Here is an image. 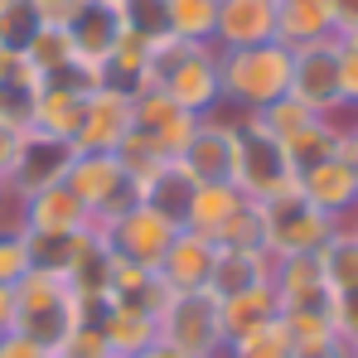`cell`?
Returning <instances> with one entry per match:
<instances>
[{
  "instance_id": "obj_1",
  "label": "cell",
  "mask_w": 358,
  "mask_h": 358,
  "mask_svg": "<svg viewBox=\"0 0 358 358\" xmlns=\"http://www.w3.org/2000/svg\"><path fill=\"white\" fill-rule=\"evenodd\" d=\"M218 83L223 107H233L238 117H257L291 92V49L281 39L252 49H218Z\"/></svg>"
},
{
  "instance_id": "obj_2",
  "label": "cell",
  "mask_w": 358,
  "mask_h": 358,
  "mask_svg": "<svg viewBox=\"0 0 358 358\" xmlns=\"http://www.w3.org/2000/svg\"><path fill=\"white\" fill-rule=\"evenodd\" d=\"M155 87L189 117L223 112L218 49L213 44H184V39H155Z\"/></svg>"
},
{
  "instance_id": "obj_3",
  "label": "cell",
  "mask_w": 358,
  "mask_h": 358,
  "mask_svg": "<svg viewBox=\"0 0 358 358\" xmlns=\"http://www.w3.org/2000/svg\"><path fill=\"white\" fill-rule=\"evenodd\" d=\"M78 324H83V315H78V296H73L68 276L34 266L15 286V329L20 334L39 339L44 349H59Z\"/></svg>"
},
{
  "instance_id": "obj_4",
  "label": "cell",
  "mask_w": 358,
  "mask_h": 358,
  "mask_svg": "<svg viewBox=\"0 0 358 358\" xmlns=\"http://www.w3.org/2000/svg\"><path fill=\"white\" fill-rule=\"evenodd\" d=\"M160 339L189 358H223L228 354V329H223L218 296H208V291L170 296L160 310Z\"/></svg>"
},
{
  "instance_id": "obj_5",
  "label": "cell",
  "mask_w": 358,
  "mask_h": 358,
  "mask_svg": "<svg viewBox=\"0 0 358 358\" xmlns=\"http://www.w3.org/2000/svg\"><path fill=\"white\" fill-rule=\"evenodd\" d=\"M63 184L83 199V208L92 213L97 228L117 223L126 208L141 203V189L126 179V170H121V160L112 150H78V160H73V170H68Z\"/></svg>"
},
{
  "instance_id": "obj_6",
  "label": "cell",
  "mask_w": 358,
  "mask_h": 358,
  "mask_svg": "<svg viewBox=\"0 0 358 358\" xmlns=\"http://www.w3.org/2000/svg\"><path fill=\"white\" fill-rule=\"evenodd\" d=\"M233 184L257 203H266V199H276L296 184L286 145L257 117H238V175H233Z\"/></svg>"
},
{
  "instance_id": "obj_7",
  "label": "cell",
  "mask_w": 358,
  "mask_h": 358,
  "mask_svg": "<svg viewBox=\"0 0 358 358\" xmlns=\"http://www.w3.org/2000/svg\"><path fill=\"white\" fill-rule=\"evenodd\" d=\"M262 213H266V252H271V257L320 252V247L329 242V233L339 228L334 218H324V213L300 194L296 184H291L286 194L266 199V203H262Z\"/></svg>"
},
{
  "instance_id": "obj_8",
  "label": "cell",
  "mask_w": 358,
  "mask_h": 358,
  "mask_svg": "<svg viewBox=\"0 0 358 358\" xmlns=\"http://www.w3.org/2000/svg\"><path fill=\"white\" fill-rule=\"evenodd\" d=\"M291 97L305 102L315 117H339L344 112V97H339V39H320V44L291 49Z\"/></svg>"
},
{
  "instance_id": "obj_9",
  "label": "cell",
  "mask_w": 358,
  "mask_h": 358,
  "mask_svg": "<svg viewBox=\"0 0 358 358\" xmlns=\"http://www.w3.org/2000/svg\"><path fill=\"white\" fill-rule=\"evenodd\" d=\"M179 165L199 184H233V175H238V117H223V112L199 117L194 136L179 150Z\"/></svg>"
},
{
  "instance_id": "obj_10",
  "label": "cell",
  "mask_w": 358,
  "mask_h": 358,
  "mask_svg": "<svg viewBox=\"0 0 358 358\" xmlns=\"http://www.w3.org/2000/svg\"><path fill=\"white\" fill-rule=\"evenodd\" d=\"M92 228H97V223H92ZM175 233H179V223H170L165 213H155L150 203L126 208L117 223H107V228H102L107 247H112L117 257H126V262L145 266V271H155V266L165 262V252H170Z\"/></svg>"
},
{
  "instance_id": "obj_11",
  "label": "cell",
  "mask_w": 358,
  "mask_h": 358,
  "mask_svg": "<svg viewBox=\"0 0 358 358\" xmlns=\"http://www.w3.org/2000/svg\"><path fill=\"white\" fill-rule=\"evenodd\" d=\"M15 228L29 238H78L92 228V213L83 208V199L68 184H49L39 194L15 199Z\"/></svg>"
},
{
  "instance_id": "obj_12",
  "label": "cell",
  "mask_w": 358,
  "mask_h": 358,
  "mask_svg": "<svg viewBox=\"0 0 358 358\" xmlns=\"http://www.w3.org/2000/svg\"><path fill=\"white\" fill-rule=\"evenodd\" d=\"M78 160V145L73 141H59V136H44V131H24L20 141V160L10 170V194L24 199V194H39L49 184H63L68 170Z\"/></svg>"
},
{
  "instance_id": "obj_13",
  "label": "cell",
  "mask_w": 358,
  "mask_h": 358,
  "mask_svg": "<svg viewBox=\"0 0 358 358\" xmlns=\"http://www.w3.org/2000/svg\"><path fill=\"white\" fill-rule=\"evenodd\" d=\"M296 189L324 213V218H334V223H349L358 213V170H354L349 155H329V160L300 170Z\"/></svg>"
},
{
  "instance_id": "obj_14",
  "label": "cell",
  "mask_w": 358,
  "mask_h": 358,
  "mask_svg": "<svg viewBox=\"0 0 358 358\" xmlns=\"http://www.w3.org/2000/svg\"><path fill=\"white\" fill-rule=\"evenodd\" d=\"M131 131H136V121H131V92H121V87L107 83V87L87 92V102H83V126H78L73 145H78V150H117Z\"/></svg>"
},
{
  "instance_id": "obj_15",
  "label": "cell",
  "mask_w": 358,
  "mask_h": 358,
  "mask_svg": "<svg viewBox=\"0 0 358 358\" xmlns=\"http://www.w3.org/2000/svg\"><path fill=\"white\" fill-rule=\"evenodd\" d=\"M213 257H218V242L203 238V233H189L179 228L165 262L155 266V276L165 281L170 296H184V291H208V276H213Z\"/></svg>"
},
{
  "instance_id": "obj_16",
  "label": "cell",
  "mask_w": 358,
  "mask_h": 358,
  "mask_svg": "<svg viewBox=\"0 0 358 358\" xmlns=\"http://www.w3.org/2000/svg\"><path fill=\"white\" fill-rule=\"evenodd\" d=\"M131 121H136L141 136H150V141H155L165 155H175V160H179V150H184V141L194 136V126H199V117L179 112L160 87H141V92H131Z\"/></svg>"
},
{
  "instance_id": "obj_17",
  "label": "cell",
  "mask_w": 358,
  "mask_h": 358,
  "mask_svg": "<svg viewBox=\"0 0 358 358\" xmlns=\"http://www.w3.org/2000/svg\"><path fill=\"white\" fill-rule=\"evenodd\" d=\"M276 39V0H218L213 49H252Z\"/></svg>"
},
{
  "instance_id": "obj_18",
  "label": "cell",
  "mask_w": 358,
  "mask_h": 358,
  "mask_svg": "<svg viewBox=\"0 0 358 358\" xmlns=\"http://www.w3.org/2000/svg\"><path fill=\"white\" fill-rule=\"evenodd\" d=\"M63 29H68V39H73V54L83 63H97V68L112 59V49H117L121 34H126V24H121L112 0H87Z\"/></svg>"
},
{
  "instance_id": "obj_19",
  "label": "cell",
  "mask_w": 358,
  "mask_h": 358,
  "mask_svg": "<svg viewBox=\"0 0 358 358\" xmlns=\"http://www.w3.org/2000/svg\"><path fill=\"white\" fill-rule=\"evenodd\" d=\"M271 286H276V300H281V315H286V310H320V305L334 300V291L324 286V271H320L315 252L276 257V266H271Z\"/></svg>"
},
{
  "instance_id": "obj_20",
  "label": "cell",
  "mask_w": 358,
  "mask_h": 358,
  "mask_svg": "<svg viewBox=\"0 0 358 358\" xmlns=\"http://www.w3.org/2000/svg\"><path fill=\"white\" fill-rule=\"evenodd\" d=\"M97 329L107 339V349L117 358H136L145 354L155 339H160V320L136 310V305H121V300H107V310L97 315Z\"/></svg>"
},
{
  "instance_id": "obj_21",
  "label": "cell",
  "mask_w": 358,
  "mask_h": 358,
  "mask_svg": "<svg viewBox=\"0 0 358 358\" xmlns=\"http://www.w3.org/2000/svg\"><path fill=\"white\" fill-rule=\"evenodd\" d=\"M271 266H276V257H271V252H238V247H218V257H213V276H208V296L228 300V296L252 291V286H266V281H271Z\"/></svg>"
},
{
  "instance_id": "obj_22",
  "label": "cell",
  "mask_w": 358,
  "mask_h": 358,
  "mask_svg": "<svg viewBox=\"0 0 358 358\" xmlns=\"http://www.w3.org/2000/svg\"><path fill=\"white\" fill-rule=\"evenodd\" d=\"M276 39L286 49L334 39V0H276Z\"/></svg>"
},
{
  "instance_id": "obj_23",
  "label": "cell",
  "mask_w": 358,
  "mask_h": 358,
  "mask_svg": "<svg viewBox=\"0 0 358 358\" xmlns=\"http://www.w3.org/2000/svg\"><path fill=\"white\" fill-rule=\"evenodd\" d=\"M194 189H199V179L189 175L179 160H165L155 175L141 184V203H150L155 213H165L170 223L184 228V213H189V203H194Z\"/></svg>"
},
{
  "instance_id": "obj_24",
  "label": "cell",
  "mask_w": 358,
  "mask_h": 358,
  "mask_svg": "<svg viewBox=\"0 0 358 358\" xmlns=\"http://www.w3.org/2000/svg\"><path fill=\"white\" fill-rule=\"evenodd\" d=\"M83 92L63 87V83H44L39 97H34V117H29V131H44V136H59V141H73L78 126H83Z\"/></svg>"
},
{
  "instance_id": "obj_25",
  "label": "cell",
  "mask_w": 358,
  "mask_h": 358,
  "mask_svg": "<svg viewBox=\"0 0 358 358\" xmlns=\"http://www.w3.org/2000/svg\"><path fill=\"white\" fill-rule=\"evenodd\" d=\"M218 305H223L228 344L242 339V334H252V329H262V324H271V320H281V300H276V286H271V281H266V286H252V291H242V296L218 300Z\"/></svg>"
},
{
  "instance_id": "obj_26",
  "label": "cell",
  "mask_w": 358,
  "mask_h": 358,
  "mask_svg": "<svg viewBox=\"0 0 358 358\" xmlns=\"http://www.w3.org/2000/svg\"><path fill=\"white\" fill-rule=\"evenodd\" d=\"M247 199L238 184H199L194 189V203L184 213V228L189 233H203V238H218V228L238 213V203Z\"/></svg>"
},
{
  "instance_id": "obj_27",
  "label": "cell",
  "mask_w": 358,
  "mask_h": 358,
  "mask_svg": "<svg viewBox=\"0 0 358 358\" xmlns=\"http://www.w3.org/2000/svg\"><path fill=\"white\" fill-rule=\"evenodd\" d=\"M315 262H320V271H324V286L339 296V291H354L358 286V233L349 223H339L329 242L315 252Z\"/></svg>"
},
{
  "instance_id": "obj_28",
  "label": "cell",
  "mask_w": 358,
  "mask_h": 358,
  "mask_svg": "<svg viewBox=\"0 0 358 358\" xmlns=\"http://www.w3.org/2000/svg\"><path fill=\"white\" fill-rule=\"evenodd\" d=\"M20 59L29 63L44 83H54V78H59L78 54H73V39H68V29H63V24H39V29H34V39L20 49Z\"/></svg>"
},
{
  "instance_id": "obj_29",
  "label": "cell",
  "mask_w": 358,
  "mask_h": 358,
  "mask_svg": "<svg viewBox=\"0 0 358 358\" xmlns=\"http://www.w3.org/2000/svg\"><path fill=\"white\" fill-rule=\"evenodd\" d=\"M165 24H170V39H184V44H213L218 0H165Z\"/></svg>"
},
{
  "instance_id": "obj_30",
  "label": "cell",
  "mask_w": 358,
  "mask_h": 358,
  "mask_svg": "<svg viewBox=\"0 0 358 358\" xmlns=\"http://www.w3.org/2000/svg\"><path fill=\"white\" fill-rule=\"evenodd\" d=\"M218 247H238V252H266V213L257 199H242L238 213L218 228Z\"/></svg>"
},
{
  "instance_id": "obj_31",
  "label": "cell",
  "mask_w": 358,
  "mask_h": 358,
  "mask_svg": "<svg viewBox=\"0 0 358 358\" xmlns=\"http://www.w3.org/2000/svg\"><path fill=\"white\" fill-rule=\"evenodd\" d=\"M112 155L121 160V170H126V179H131L136 189H141L145 179L155 175V170H160L165 160H175V155H165V150H160V145H155L150 136H141V131H131V136L121 141V145L112 150Z\"/></svg>"
},
{
  "instance_id": "obj_32",
  "label": "cell",
  "mask_w": 358,
  "mask_h": 358,
  "mask_svg": "<svg viewBox=\"0 0 358 358\" xmlns=\"http://www.w3.org/2000/svg\"><path fill=\"white\" fill-rule=\"evenodd\" d=\"M223 358H296V344H291L286 324L271 320V324H262V329H252V334L233 339Z\"/></svg>"
},
{
  "instance_id": "obj_33",
  "label": "cell",
  "mask_w": 358,
  "mask_h": 358,
  "mask_svg": "<svg viewBox=\"0 0 358 358\" xmlns=\"http://www.w3.org/2000/svg\"><path fill=\"white\" fill-rule=\"evenodd\" d=\"M126 24V34H141V39H170V24H165V0H112Z\"/></svg>"
},
{
  "instance_id": "obj_34",
  "label": "cell",
  "mask_w": 358,
  "mask_h": 358,
  "mask_svg": "<svg viewBox=\"0 0 358 358\" xmlns=\"http://www.w3.org/2000/svg\"><path fill=\"white\" fill-rule=\"evenodd\" d=\"M39 29V15L29 10V0H5L0 5V49L5 54H20Z\"/></svg>"
},
{
  "instance_id": "obj_35",
  "label": "cell",
  "mask_w": 358,
  "mask_h": 358,
  "mask_svg": "<svg viewBox=\"0 0 358 358\" xmlns=\"http://www.w3.org/2000/svg\"><path fill=\"white\" fill-rule=\"evenodd\" d=\"M34 271L29 262V238L20 228H0V286H20Z\"/></svg>"
},
{
  "instance_id": "obj_36",
  "label": "cell",
  "mask_w": 358,
  "mask_h": 358,
  "mask_svg": "<svg viewBox=\"0 0 358 358\" xmlns=\"http://www.w3.org/2000/svg\"><path fill=\"white\" fill-rule=\"evenodd\" d=\"M257 121H262V126H266V131H271L276 141H286V136H296L300 126H310V121H315V112H310L305 102H296V97L286 92L281 102H271L266 112H257Z\"/></svg>"
},
{
  "instance_id": "obj_37",
  "label": "cell",
  "mask_w": 358,
  "mask_h": 358,
  "mask_svg": "<svg viewBox=\"0 0 358 358\" xmlns=\"http://www.w3.org/2000/svg\"><path fill=\"white\" fill-rule=\"evenodd\" d=\"M54 358H117V354L107 349V339H102L97 324H78L59 349H54Z\"/></svg>"
},
{
  "instance_id": "obj_38",
  "label": "cell",
  "mask_w": 358,
  "mask_h": 358,
  "mask_svg": "<svg viewBox=\"0 0 358 358\" xmlns=\"http://www.w3.org/2000/svg\"><path fill=\"white\" fill-rule=\"evenodd\" d=\"M329 320H334V334L344 344H358V286L354 291H339L329 300Z\"/></svg>"
},
{
  "instance_id": "obj_39",
  "label": "cell",
  "mask_w": 358,
  "mask_h": 358,
  "mask_svg": "<svg viewBox=\"0 0 358 358\" xmlns=\"http://www.w3.org/2000/svg\"><path fill=\"white\" fill-rule=\"evenodd\" d=\"M339 97H344V112H358V44L339 39Z\"/></svg>"
},
{
  "instance_id": "obj_40",
  "label": "cell",
  "mask_w": 358,
  "mask_h": 358,
  "mask_svg": "<svg viewBox=\"0 0 358 358\" xmlns=\"http://www.w3.org/2000/svg\"><path fill=\"white\" fill-rule=\"evenodd\" d=\"M0 358H54V349H44L39 339L20 334V329H5L0 334Z\"/></svg>"
},
{
  "instance_id": "obj_41",
  "label": "cell",
  "mask_w": 358,
  "mask_h": 358,
  "mask_svg": "<svg viewBox=\"0 0 358 358\" xmlns=\"http://www.w3.org/2000/svg\"><path fill=\"white\" fill-rule=\"evenodd\" d=\"M87 0H29V10L39 15V24H68Z\"/></svg>"
},
{
  "instance_id": "obj_42",
  "label": "cell",
  "mask_w": 358,
  "mask_h": 358,
  "mask_svg": "<svg viewBox=\"0 0 358 358\" xmlns=\"http://www.w3.org/2000/svg\"><path fill=\"white\" fill-rule=\"evenodd\" d=\"M334 39L358 44V0H334Z\"/></svg>"
},
{
  "instance_id": "obj_43",
  "label": "cell",
  "mask_w": 358,
  "mask_h": 358,
  "mask_svg": "<svg viewBox=\"0 0 358 358\" xmlns=\"http://www.w3.org/2000/svg\"><path fill=\"white\" fill-rule=\"evenodd\" d=\"M20 141H24V131H15V126L0 121V175H5V184H10V170L20 160Z\"/></svg>"
},
{
  "instance_id": "obj_44",
  "label": "cell",
  "mask_w": 358,
  "mask_h": 358,
  "mask_svg": "<svg viewBox=\"0 0 358 358\" xmlns=\"http://www.w3.org/2000/svg\"><path fill=\"white\" fill-rule=\"evenodd\" d=\"M296 358H354V354H349V344L334 334V339H320V344H300Z\"/></svg>"
},
{
  "instance_id": "obj_45",
  "label": "cell",
  "mask_w": 358,
  "mask_h": 358,
  "mask_svg": "<svg viewBox=\"0 0 358 358\" xmlns=\"http://www.w3.org/2000/svg\"><path fill=\"white\" fill-rule=\"evenodd\" d=\"M15 329V286H0V334Z\"/></svg>"
},
{
  "instance_id": "obj_46",
  "label": "cell",
  "mask_w": 358,
  "mask_h": 358,
  "mask_svg": "<svg viewBox=\"0 0 358 358\" xmlns=\"http://www.w3.org/2000/svg\"><path fill=\"white\" fill-rule=\"evenodd\" d=\"M136 358H189V354H179L175 344H165V339H155V344H150L145 354H136Z\"/></svg>"
},
{
  "instance_id": "obj_47",
  "label": "cell",
  "mask_w": 358,
  "mask_h": 358,
  "mask_svg": "<svg viewBox=\"0 0 358 358\" xmlns=\"http://www.w3.org/2000/svg\"><path fill=\"white\" fill-rule=\"evenodd\" d=\"M5 203H15V194H10V184H5V175H0V208Z\"/></svg>"
},
{
  "instance_id": "obj_48",
  "label": "cell",
  "mask_w": 358,
  "mask_h": 358,
  "mask_svg": "<svg viewBox=\"0 0 358 358\" xmlns=\"http://www.w3.org/2000/svg\"><path fill=\"white\" fill-rule=\"evenodd\" d=\"M349 228H354V233H358V213H354V218H349Z\"/></svg>"
},
{
  "instance_id": "obj_49",
  "label": "cell",
  "mask_w": 358,
  "mask_h": 358,
  "mask_svg": "<svg viewBox=\"0 0 358 358\" xmlns=\"http://www.w3.org/2000/svg\"><path fill=\"white\" fill-rule=\"evenodd\" d=\"M349 354H354V358H358V344H349Z\"/></svg>"
},
{
  "instance_id": "obj_50",
  "label": "cell",
  "mask_w": 358,
  "mask_h": 358,
  "mask_svg": "<svg viewBox=\"0 0 358 358\" xmlns=\"http://www.w3.org/2000/svg\"><path fill=\"white\" fill-rule=\"evenodd\" d=\"M354 131H358V112H354Z\"/></svg>"
},
{
  "instance_id": "obj_51",
  "label": "cell",
  "mask_w": 358,
  "mask_h": 358,
  "mask_svg": "<svg viewBox=\"0 0 358 358\" xmlns=\"http://www.w3.org/2000/svg\"><path fill=\"white\" fill-rule=\"evenodd\" d=\"M0 59H5V49H0Z\"/></svg>"
},
{
  "instance_id": "obj_52",
  "label": "cell",
  "mask_w": 358,
  "mask_h": 358,
  "mask_svg": "<svg viewBox=\"0 0 358 358\" xmlns=\"http://www.w3.org/2000/svg\"><path fill=\"white\" fill-rule=\"evenodd\" d=\"M0 5H5V0H0Z\"/></svg>"
}]
</instances>
